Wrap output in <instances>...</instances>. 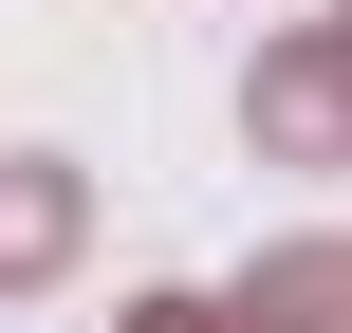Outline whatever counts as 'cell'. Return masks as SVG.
Masks as SVG:
<instances>
[{"label":"cell","instance_id":"cell-1","mask_svg":"<svg viewBox=\"0 0 352 333\" xmlns=\"http://www.w3.org/2000/svg\"><path fill=\"white\" fill-rule=\"evenodd\" d=\"M260 148L278 167H352V19H316V37L260 56Z\"/></svg>","mask_w":352,"mask_h":333},{"label":"cell","instance_id":"cell-2","mask_svg":"<svg viewBox=\"0 0 352 333\" xmlns=\"http://www.w3.org/2000/svg\"><path fill=\"white\" fill-rule=\"evenodd\" d=\"M260 333H352V241H297V260H260Z\"/></svg>","mask_w":352,"mask_h":333},{"label":"cell","instance_id":"cell-3","mask_svg":"<svg viewBox=\"0 0 352 333\" xmlns=\"http://www.w3.org/2000/svg\"><path fill=\"white\" fill-rule=\"evenodd\" d=\"M74 260V167H0V278H56Z\"/></svg>","mask_w":352,"mask_h":333},{"label":"cell","instance_id":"cell-4","mask_svg":"<svg viewBox=\"0 0 352 333\" xmlns=\"http://www.w3.org/2000/svg\"><path fill=\"white\" fill-rule=\"evenodd\" d=\"M130 333H260V315H223V297H148Z\"/></svg>","mask_w":352,"mask_h":333}]
</instances>
